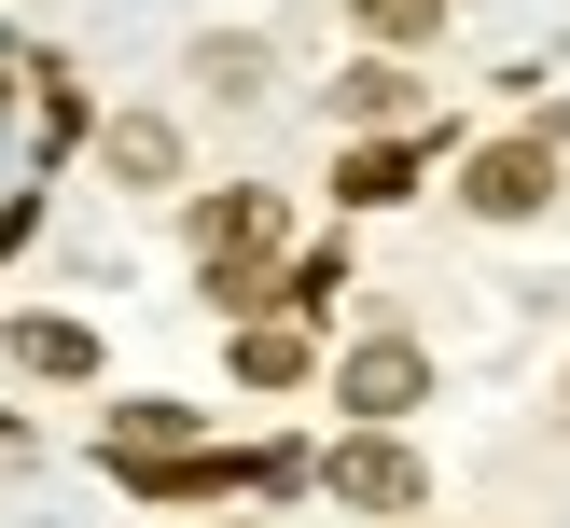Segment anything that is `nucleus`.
<instances>
[{
	"instance_id": "1",
	"label": "nucleus",
	"mask_w": 570,
	"mask_h": 528,
	"mask_svg": "<svg viewBox=\"0 0 570 528\" xmlns=\"http://www.w3.org/2000/svg\"><path fill=\"white\" fill-rule=\"evenodd\" d=\"M195 250H209V292L250 306L265 292V250H278V195H209L195 209Z\"/></svg>"
},
{
	"instance_id": "2",
	"label": "nucleus",
	"mask_w": 570,
	"mask_h": 528,
	"mask_svg": "<svg viewBox=\"0 0 570 528\" xmlns=\"http://www.w3.org/2000/svg\"><path fill=\"white\" fill-rule=\"evenodd\" d=\"M334 389H348V417H362V431H390V417L432 389V361H417V333H362V348L334 361Z\"/></svg>"
},
{
	"instance_id": "3",
	"label": "nucleus",
	"mask_w": 570,
	"mask_h": 528,
	"mask_svg": "<svg viewBox=\"0 0 570 528\" xmlns=\"http://www.w3.org/2000/svg\"><path fill=\"white\" fill-rule=\"evenodd\" d=\"M460 195H473V222H529L557 195V139H488V153L460 167Z\"/></svg>"
},
{
	"instance_id": "4",
	"label": "nucleus",
	"mask_w": 570,
	"mask_h": 528,
	"mask_svg": "<svg viewBox=\"0 0 570 528\" xmlns=\"http://www.w3.org/2000/svg\"><path fill=\"white\" fill-rule=\"evenodd\" d=\"M321 472H334V500H362V515H417V445L404 431H348Z\"/></svg>"
},
{
	"instance_id": "5",
	"label": "nucleus",
	"mask_w": 570,
	"mask_h": 528,
	"mask_svg": "<svg viewBox=\"0 0 570 528\" xmlns=\"http://www.w3.org/2000/svg\"><path fill=\"white\" fill-rule=\"evenodd\" d=\"M111 181H167V167H181V126H167V111H111Z\"/></svg>"
},
{
	"instance_id": "6",
	"label": "nucleus",
	"mask_w": 570,
	"mask_h": 528,
	"mask_svg": "<svg viewBox=\"0 0 570 528\" xmlns=\"http://www.w3.org/2000/svg\"><path fill=\"white\" fill-rule=\"evenodd\" d=\"M237 376L250 389H293L306 376V320H237Z\"/></svg>"
},
{
	"instance_id": "7",
	"label": "nucleus",
	"mask_w": 570,
	"mask_h": 528,
	"mask_svg": "<svg viewBox=\"0 0 570 528\" xmlns=\"http://www.w3.org/2000/svg\"><path fill=\"white\" fill-rule=\"evenodd\" d=\"M14 361L28 376H98V333L83 320H14Z\"/></svg>"
},
{
	"instance_id": "8",
	"label": "nucleus",
	"mask_w": 570,
	"mask_h": 528,
	"mask_svg": "<svg viewBox=\"0 0 570 528\" xmlns=\"http://www.w3.org/2000/svg\"><path fill=\"white\" fill-rule=\"evenodd\" d=\"M334 111H348V126H404L417 83H404V70H348V83H334Z\"/></svg>"
},
{
	"instance_id": "9",
	"label": "nucleus",
	"mask_w": 570,
	"mask_h": 528,
	"mask_svg": "<svg viewBox=\"0 0 570 528\" xmlns=\"http://www.w3.org/2000/svg\"><path fill=\"white\" fill-rule=\"evenodd\" d=\"M404 181H417V153H390V139H362V153H348V181H334V195H348V209H390Z\"/></svg>"
},
{
	"instance_id": "10",
	"label": "nucleus",
	"mask_w": 570,
	"mask_h": 528,
	"mask_svg": "<svg viewBox=\"0 0 570 528\" xmlns=\"http://www.w3.org/2000/svg\"><path fill=\"white\" fill-rule=\"evenodd\" d=\"M362 28H376V42H432L445 0H362Z\"/></svg>"
},
{
	"instance_id": "11",
	"label": "nucleus",
	"mask_w": 570,
	"mask_h": 528,
	"mask_svg": "<svg viewBox=\"0 0 570 528\" xmlns=\"http://www.w3.org/2000/svg\"><path fill=\"white\" fill-rule=\"evenodd\" d=\"M195 70H209V98H250V83H265V56H250V42H209Z\"/></svg>"
},
{
	"instance_id": "12",
	"label": "nucleus",
	"mask_w": 570,
	"mask_h": 528,
	"mask_svg": "<svg viewBox=\"0 0 570 528\" xmlns=\"http://www.w3.org/2000/svg\"><path fill=\"white\" fill-rule=\"evenodd\" d=\"M237 528H250V515H237Z\"/></svg>"
}]
</instances>
